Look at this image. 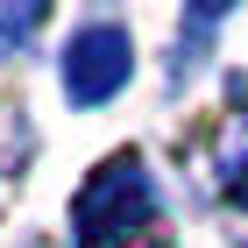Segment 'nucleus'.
Listing matches in <instances>:
<instances>
[{
  "label": "nucleus",
  "mask_w": 248,
  "mask_h": 248,
  "mask_svg": "<svg viewBox=\"0 0 248 248\" xmlns=\"http://www.w3.org/2000/svg\"><path fill=\"white\" fill-rule=\"evenodd\" d=\"M78 248H163V220L135 156H114L78 191Z\"/></svg>",
  "instance_id": "obj_1"
},
{
  "label": "nucleus",
  "mask_w": 248,
  "mask_h": 248,
  "mask_svg": "<svg viewBox=\"0 0 248 248\" xmlns=\"http://www.w3.org/2000/svg\"><path fill=\"white\" fill-rule=\"evenodd\" d=\"M121 78H128V36H121V29H85V36L71 43V57H64L71 99H107Z\"/></svg>",
  "instance_id": "obj_2"
}]
</instances>
